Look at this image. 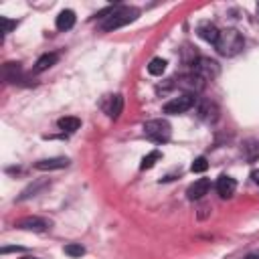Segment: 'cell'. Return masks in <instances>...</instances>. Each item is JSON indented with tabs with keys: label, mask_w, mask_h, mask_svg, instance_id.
<instances>
[{
	"label": "cell",
	"mask_w": 259,
	"mask_h": 259,
	"mask_svg": "<svg viewBox=\"0 0 259 259\" xmlns=\"http://www.w3.org/2000/svg\"><path fill=\"white\" fill-rule=\"evenodd\" d=\"M166 59H162V57H154L150 63H148V73L150 75H154V77H160L164 71H166Z\"/></svg>",
	"instance_id": "obj_14"
},
{
	"label": "cell",
	"mask_w": 259,
	"mask_h": 259,
	"mask_svg": "<svg viewBox=\"0 0 259 259\" xmlns=\"http://www.w3.org/2000/svg\"><path fill=\"white\" fill-rule=\"evenodd\" d=\"M208 188H210V180H208V178H198V180H194V182L188 186L186 194H188L190 200H196V198H202V196L208 192Z\"/></svg>",
	"instance_id": "obj_7"
},
{
	"label": "cell",
	"mask_w": 259,
	"mask_h": 259,
	"mask_svg": "<svg viewBox=\"0 0 259 259\" xmlns=\"http://www.w3.org/2000/svg\"><path fill=\"white\" fill-rule=\"evenodd\" d=\"M75 20H77L75 12L67 8V10H61V12H59V16H57V20H55V26H57L59 30H69V28L75 26Z\"/></svg>",
	"instance_id": "obj_10"
},
{
	"label": "cell",
	"mask_w": 259,
	"mask_h": 259,
	"mask_svg": "<svg viewBox=\"0 0 259 259\" xmlns=\"http://www.w3.org/2000/svg\"><path fill=\"white\" fill-rule=\"evenodd\" d=\"M69 166V160L63 158V156H57V158H45V160H38L34 164L36 170H61V168H67Z\"/></svg>",
	"instance_id": "obj_8"
},
{
	"label": "cell",
	"mask_w": 259,
	"mask_h": 259,
	"mask_svg": "<svg viewBox=\"0 0 259 259\" xmlns=\"http://www.w3.org/2000/svg\"><path fill=\"white\" fill-rule=\"evenodd\" d=\"M206 168H208V162H206V158H204V156L194 158V162H192V166H190V170H192V172H204Z\"/></svg>",
	"instance_id": "obj_19"
},
{
	"label": "cell",
	"mask_w": 259,
	"mask_h": 259,
	"mask_svg": "<svg viewBox=\"0 0 259 259\" xmlns=\"http://www.w3.org/2000/svg\"><path fill=\"white\" fill-rule=\"evenodd\" d=\"M140 16V10L134 8V6H117L103 22H101V30L103 32H111L115 28H121L130 22H134L136 18Z\"/></svg>",
	"instance_id": "obj_2"
},
{
	"label": "cell",
	"mask_w": 259,
	"mask_h": 259,
	"mask_svg": "<svg viewBox=\"0 0 259 259\" xmlns=\"http://www.w3.org/2000/svg\"><path fill=\"white\" fill-rule=\"evenodd\" d=\"M194 73H196L202 81H210V79H214V77L219 75V65H217L214 61H210V59L200 57V59L194 63Z\"/></svg>",
	"instance_id": "obj_5"
},
{
	"label": "cell",
	"mask_w": 259,
	"mask_h": 259,
	"mask_svg": "<svg viewBox=\"0 0 259 259\" xmlns=\"http://www.w3.org/2000/svg\"><path fill=\"white\" fill-rule=\"evenodd\" d=\"M49 223L45 219H38V217H26L18 223V229H24V231H36V233H42L47 231Z\"/></svg>",
	"instance_id": "obj_9"
},
{
	"label": "cell",
	"mask_w": 259,
	"mask_h": 259,
	"mask_svg": "<svg viewBox=\"0 0 259 259\" xmlns=\"http://www.w3.org/2000/svg\"><path fill=\"white\" fill-rule=\"evenodd\" d=\"M194 105H196V95H194V93H182V95L170 99V101L164 105V113L178 115V113L188 111V109L194 107Z\"/></svg>",
	"instance_id": "obj_4"
},
{
	"label": "cell",
	"mask_w": 259,
	"mask_h": 259,
	"mask_svg": "<svg viewBox=\"0 0 259 259\" xmlns=\"http://www.w3.org/2000/svg\"><path fill=\"white\" fill-rule=\"evenodd\" d=\"M214 47H217L219 55H223V57H235V55H239L243 51L245 38H243V34L237 28H225V30H221L219 40H217Z\"/></svg>",
	"instance_id": "obj_1"
},
{
	"label": "cell",
	"mask_w": 259,
	"mask_h": 259,
	"mask_svg": "<svg viewBox=\"0 0 259 259\" xmlns=\"http://www.w3.org/2000/svg\"><path fill=\"white\" fill-rule=\"evenodd\" d=\"M65 253H67L69 257H81V255H85V247H83L81 243H69V245L65 247Z\"/></svg>",
	"instance_id": "obj_18"
},
{
	"label": "cell",
	"mask_w": 259,
	"mask_h": 259,
	"mask_svg": "<svg viewBox=\"0 0 259 259\" xmlns=\"http://www.w3.org/2000/svg\"><path fill=\"white\" fill-rule=\"evenodd\" d=\"M196 111H198L200 119H204V121H214V119L219 117V109H217V105L210 103V101H202Z\"/></svg>",
	"instance_id": "obj_13"
},
{
	"label": "cell",
	"mask_w": 259,
	"mask_h": 259,
	"mask_svg": "<svg viewBox=\"0 0 259 259\" xmlns=\"http://www.w3.org/2000/svg\"><path fill=\"white\" fill-rule=\"evenodd\" d=\"M257 12H259V6H257Z\"/></svg>",
	"instance_id": "obj_24"
},
{
	"label": "cell",
	"mask_w": 259,
	"mask_h": 259,
	"mask_svg": "<svg viewBox=\"0 0 259 259\" xmlns=\"http://www.w3.org/2000/svg\"><path fill=\"white\" fill-rule=\"evenodd\" d=\"M57 125H59V130H63V132H75V130H79L81 119H79V117H61V119L57 121Z\"/></svg>",
	"instance_id": "obj_15"
},
{
	"label": "cell",
	"mask_w": 259,
	"mask_h": 259,
	"mask_svg": "<svg viewBox=\"0 0 259 259\" xmlns=\"http://www.w3.org/2000/svg\"><path fill=\"white\" fill-rule=\"evenodd\" d=\"M198 34H200V38H204L206 42H210V45H217L221 30H219V28H217L212 22H202V24L198 26Z\"/></svg>",
	"instance_id": "obj_11"
},
{
	"label": "cell",
	"mask_w": 259,
	"mask_h": 259,
	"mask_svg": "<svg viewBox=\"0 0 259 259\" xmlns=\"http://www.w3.org/2000/svg\"><path fill=\"white\" fill-rule=\"evenodd\" d=\"M109 101H111V105H109L107 113H109V117L117 119V115L121 113V107H123V97H121V95H113Z\"/></svg>",
	"instance_id": "obj_16"
},
{
	"label": "cell",
	"mask_w": 259,
	"mask_h": 259,
	"mask_svg": "<svg viewBox=\"0 0 259 259\" xmlns=\"http://www.w3.org/2000/svg\"><path fill=\"white\" fill-rule=\"evenodd\" d=\"M158 160H160V152H158V150H152L148 156H144V158H142L140 168H142V170H150V168H152V166H154Z\"/></svg>",
	"instance_id": "obj_17"
},
{
	"label": "cell",
	"mask_w": 259,
	"mask_h": 259,
	"mask_svg": "<svg viewBox=\"0 0 259 259\" xmlns=\"http://www.w3.org/2000/svg\"><path fill=\"white\" fill-rule=\"evenodd\" d=\"M251 178H253V182H257V184H259V170H255V172L251 174Z\"/></svg>",
	"instance_id": "obj_22"
},
{
	"label": "cell",
	"mask_w": 259,
	"mask_h": 259,
	"mask_svg": "<svg viewBox=\"0 0 259 259\" xmlns=\"http://www.w3.org/2000/svg\"><path fill=\"white\" fill-rule=\"evenodd\" d=\"M235 188H237L235 178H231V176H227V174H223V176L217 180V192H219L221 198H231V196L235 194Z\"/></svg>",
	"instance_id": "obj_6"
},
{
	"label": "cell",
	"mask_w": 259,
	"mask_h": 259,
	"mask_svg": "<svg viewBox=\"0 0 259 259\" xmlns=\"http://www.w3.org/2000/svg\"><path fill=\"white\" fill-rule=\"evenodd\" d=\"M24 259H36V257H24Z\"/></svg>",
	"instance_id": "obj_23"
},
{
	"label": "cell",
	"mask_w": 259,
	"mask_h": 259,
	"mask_svg": "<svg viewBox=\"0 0 259 259\" xmlns=\"http://www.w3.org/2000/svg\"><path fill=\"white\" fill-rule=\"evenodd\" d=\"M243 259H259V249H257V251H251V253H249V255H245Z\"/></svg>",
	"instance_id": "obj_21"
},
{
	"label": "cell",
	"mask_w": 259,
	"mask_h": 259,
	"mask_svg": "<svg viewBox=\"0 0 259 259\" xmlns=\"http://www.w3.org/2000/svg\"><path fill=\"white\" fill-rule=\"evenodd\" d=\"M57 61H59V55H57V53H45V55H40V57L36 59V63H34V71H36V73H42V71L51 69Z\"/></svg>",
	"instance_id": "obj_12"
},
{
	"label": "cell",
	"mask_w": 259,
	"mask_h": 259,
	"mask_svg": "<svg viewBox=\"0 0 259 259\" xmlns=\"http://www.w3.org/2000/svg\"><path fill=\"white\" fill-rule=\"evenodd\" d=\"M144 134L148 140L156 142V144H164L170 140V134H172V127L166 119H150L144 123Z\"/></svg>",
	"instance_id": "obj_3"
},
{
	"label": "cell",
	"mask_w": 259,
	"mask_h": 259,
	"mask_svg": "<svg viewBox=\"0 0 259 259\" xmlns=\"http://www.w3.org/2000/svg\"><path fill=\"white\" fill-rule=\"evenodd\" d=\"M0 24H2V32H10L14 26H16V20H8L6 16H0Z\"/></svg>",
	"instance_id": "obj_20"
}]
</instances>
